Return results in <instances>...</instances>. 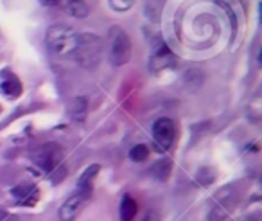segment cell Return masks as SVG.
Returning <instances> with one entry per match:
<instances>
[{
	"instance_id": "6da1fadb",
	"label": "cell",
	"mask_w": 262,
	"mask_h": 221,
	"mask_svg": "<svg viewBox=\"0 0 262 221\" xmlns=\"http://www.w3.org/2000/svg\"><path fill=\"white\" fill-rule=\"evenodd\" d=\"M77 40H79V33H75L72 27L61 24L50 25L45 33V44H47L49 50L60 58H72L74 56Z\"/></svg>"
},
{
	"instance_id": "7a4b0ae2",
	"label": "cell",
	"mask_w": 262,
	"mask_h": 221,
	"mask_svg": "<svg viewBox=\"0 0 262 221\" xmlns=\"http://www.w3.org/2000/svg\"><path fill=\"white\" fill-rule=\"evenodd\" d=\"M103 47L104 44L101 36L94 35V33H83V35H79L72 59L83 69H95L101 61V56H103Z\"/></svg>"
},
{
	"instance_id": "3957f363",
	"label": "cell",
	"mask_w": 262,
	"mask_h": 221,
	"mask_svg": "<svg viewBox=\"0 0 262 221\" xmlns=\"http://www.w3.org/2000/svg\"><path fill=\"white\" fill-rule=\"evenodd\" d=\"M106 54L110 63L115 67H122L131 59V42L126 31L120 27H110L106 36Z\"/></svg>"
},
{
	"instance_id": "277c9868",
	"label": "cell",
	"mask_w": 262,
	"mask_h": 221,
	"mask_svg": "<svg viewBox=\"0 0 262 221\" xmlns=\"http://www.w3.org/2000/svg\"><path fill=\"white\" fill-rule=\"evenodd\" d=\"M31 158H33V162L40 167L41 171L52 173L60 167L61 158H63V147L54 142L41 144V146H38L35 151H33Z\"/></svg>"
},
{
	"instance_id": "5b68a950",
	"label": "cell",
	"mask_w": 262,
	"mask_h": 221,
	"mask_svg": "<svg viewBox=\"0 0 262 221\" xmlns=\"http://www.w3.org/2000/svg\"><path fill=\"white\" fill-rule=\"evenodd\" d=\"M153 138L156 146L160 149H169V147L174 144V138H176V126L169 117H162L158 119L156 123L153 124Z\"/></svg>"
},
{
	"instance_id": "8992f818",
	"label": "cell",
	"mask_w": 262,
	"mask_h": 221,
	"mask_svg": "<svg viewBox=\"0 0 262 221\" xmlns=\"http://www.w3.org/2000/svg\"><path fill=\"white\" fill-rule=\"evenodd\" d=\"M90 196H86V194H83V192L75 191L72 196H69L67 200H65V203L60 207V220L61 221H75L77 218H79V214L83 212L84 205L88 203Z\"/></svg>"
},
{
	"instance_id": "52a82bcc",
	"label": "cell",
	"mask_w": 262,
	"mask_h": 221,
	"mask_svg": "<svg viewBox=\"0 0 262 221\" xmlns=\"http://www.w3.org/2000/svg\"><path fill=\"white\" fill-rule=\"evenodd\" d=\"M174 63H176V59L171 54V50L167 49V45L163 44V42H158V45L153 50V56H151V67H153V70L167 69V67H173Z\"/></svg>"
},
{
	"instance_id": "ba28073f",
	"label": "cell",
	"mask_w": 262,
	"mask_h": 221,
	"mask_svg": "<svg viewBox=\"0 0 262 221\" xmlns=\"http://www.w3.org/2000/svg\"><path fill=\"white\" fill-rule=\"evenodd\" d=\"M67 112H69V117L75 123H84L86 119V113H88V103L84 97H74L70 99L69 104H67Z\"/></svg>"
},
{
	"instance_id": "9c48e42d",
	"label": "cell",
	"mask_w": 262,
	"mask_h": 221,
	"mask_svg": "<svg viewBox=\"0 0 262 221\" xmlns=\"http://www.w3.org/2000/svg\"><path fill=\"white\" fill-rule=\"evenodd\" d=\"M101 166L99 164H92L90 167L84 169V173L81 175L79 178V183H77V191L86 194V196H92V189H94V180L97 177V173H99Z\"/></svg>"
},
{
	"instance_id": "30bf717a",
	"label": "cell",
	"mask_w": 262,
	"mask_h": 221,
	"mask_svg": "<svg viewBox=\"0 0 262 221\" xmlns=\"http://www.w3.org/2000/svg\"><path fill=\"white\" fill-rule=\"evenodd\" d=\"M60 4L65 13L74 18H86L90 13L88 4L84 0H60Z\"/></svg>"
},
{
	"instance_id": "8fae6325",
	"label": "cell",
	"mask_w": 262,
	"mask_h": 221,
	"mask_svg": "<svg viewBox=\"0 0 262 221\" xmlns=\"http://www.w3.org/2000/svg\"><path fill=\"white\" fill-rule=\"evenodd\" d=\"M11 192H13V196H15L18 202L25 203V205H35L36 198H38V191H36L33 185H18Z\"/></svg>"
},
{
	"instance_id": "7c38bea8",
	"label": "cell",
	"mask_w": 262,
	"mask_h": 221,
	"mask_svg": "<svg viewBox=\"0 0 262 221\" xmlns=\"http://www.w3.org/2000/svg\"><path fill=\"white\" fill-rule=\"evenodd\" d=\"M119 214H120V221H133L135 216H137V202L129 194H126L122 198Z\"/></svg>"
},
{
	"instance_id": "4fadbf2b",
	"label": "cell",
	"mask_w": 262,
	"mask_h": 221,
	"mask_svg": "<svg viewBox=\"0 0 262 221\" xmlns=\"http://www.w3.org/2000/svg\"><path fill=\"white\" fill-rule=\"evenodd\" d=\"M9 76H11V74H9ZM2 90H4V92L9 95V97H16V95L22 92L20 81H18L15 76H11L9 81H4V83H2Z\"/></svg>"
},
{
	"instance_id": "5bb4252c",
	"label": "cell",
	"mask_w": 262,
	"mask_h": 221,
	"mask_svg": "<svg viewBox=\"0 0 262 221\" xmlns=\"http://www.w3.org/2000/svg\"><path fill=\"white\" fill-rule=\"evenodd\" d=\"M149 155V149L148 146H144V144H139V146H135L131 151H129V158L133 160V162H144Z\"/></svg>"
},
{
	"instance_id": "9a60e30c",
	"label": "cell",
	"mask_w": 262,
	"mask_h": 221,
	"mask_svg": "<svg viewBox=\"0 0 262 221\" xmlns=\"http://www.w3.org/2000/svg\"><path fill=\"white\" fill-rule=\"evenodd\" d=\"M110 7L113 11H119V13H124V11H129L135 5V0H108Z\"/></svg>"
},
{
	"instance_id": "2e32d148",
	"label": "cell",
	"mask_w": 262,
	"mask_h": 221,
	"mask_svg": "<svg viewBox=\"0 0 262 221\" xmlns=\"http://www.w3.org/2000/svg\"><path fill=\"white\" fill-rule=\"evenodd\" d=\"M140 221H160V214L156 211H148Z\"/></svg>"
},
{
	"instance_id": "e0dca14e",
	"label": "cell",
	"mask_w": 262,
	"mask_h": 221,
	"mask_svg": "<svg viewBox=\"0 0 262 221\" xmlns=\"http://www.w3.org/2000/svg\"><path fill=\"white\" fill-rule=\"evenodd\" d=\"M0 221H15V218L7 214L5 211H0Z\"/></svg>"
},
{
	"instance_id": "ac0fdd59",
	"label": "cell",
	"mask_w": 262,
	"mask_h": 221,
	"mask_svg": "<svg viewBox=\"0 0 262 221\" xmlns=\"http://www.w3.org/2000/svg\"><path fill=\"white\" fill-rule=\"evenodd\" d=\"M41 4L45 5H56V4H60V0H40Z\"/></svg>"
}]
</instances>
